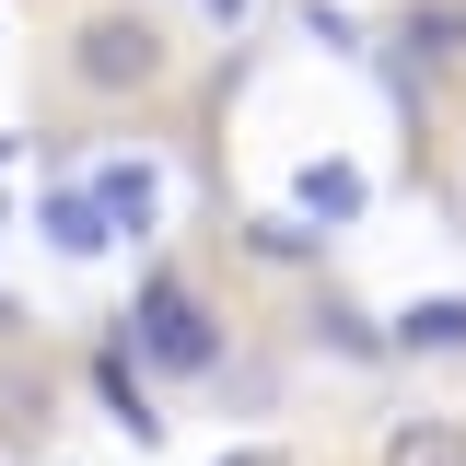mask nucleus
<instances>
[{
	"mask_svg": "<svg viewBox=\"0 0 466 466\" xmlns=\"http://www.w3.org/2000/svg\"><path fill=\"white\" fill-rule=\"evenodd\" d=\"M116 339L140 350L152 373H175V385L222 373V315L198 303V280H175V268H152V280L128 291V327H116Z\"/></svg>",
	"mask_w": 466,
	"mask_h": 466,
	"instance_id": "obj_1",
	"label": "nucleus"
},
{
	"mask_svg": "<svg viewBox=\"0 0 466 466\" xmlns=\"http://www.w3.org/2000/svg\"><path fill=\"white\" fill-rule=\"evenodd\" d=\"M70 82L82 94H152L164 82V24L152 12H82L70 24Z\"/></svg>",
	"mask_w": 466,
	"mask_h": 466,
	"instance_id": "obj_2",
	"label": "nucleus"
},
{
	"mask_svg": "<svg viewBox=\"0 0 466 466\" xmlns=\"http://www.w3.org/2000/svg\"><path fill=\"white\" fill-rule=\"evenodd\" d=\"M82 187H94L106 233H152V222H164V164H152V152H106Z\"/></svg>",
	"mask_w": 466,
	"mask_h": 466,
	"instance_id": "obj_3",
	"label": "nucleus"
},
{
	"mask_svg": "<svg viewBox=\"0 0 466 466\" xmlns=\"http://www.w3.org/2000/svg\"><path fill=\"white\" fill-rule=\"evenodd\" d=\"M94 397H106V420L128 431V443H164V408L140 397V350H128V339L94 350Z\"/></svg>",
	"mask_w": 466,
	"mask_h": 466,
	"instance_id": "obj_4",
	"label": "nucleus"
},
{
	"mask_svg": "<svg viewBox=\"0 0 466 466\" xmlns=\"http://www.w3.org/2000/svg\"><path fill=\"white\" fill-rule=\"evenodd\" d=\"M361 198H373V175H361V164H339V152H315V164L291 175V210H303L315 233H339L350 210H361Z\"/></svg>",
	"mask_w": 466,
	"mask_h": 466,
	"instance_id": "obj_5",
	"label": "nucleus"
},
{
	"mask_svg": "<svg viewBox=\"0 0 466 466\" xmlns=\"http://www.w3.org/2000/svg\"><path fill=\"white\" fill-rule=\"evenodd\" d=\"M397 58H408V70H455V58H466V0H420V12H397Z\"/></svg>",
	"mask_w": 466,
	"mask_h": 466,
	"instance_id": "obj_6",
	"label": "nucleus"
},
{
	"mask_svg": "<svg viewBox=\"0 0 466 466\" xmlns=\"http://www.w3.org/2000/svg\"><path fill=\"white\" fill-rule=\"evenodd\" d=\"M35 233H47L58 257H106V245H116L106 210H94V187H47V198H35Z\"/></svg>",
	"mask_w": 466,
	"mask_h": 466,
	"instance_id": "obj_7",
	"label": "nucleus"
},
{
	"mask_svg": "<svg viewBox=\"0 0 466 466\" xmlns=\"http://www.w3.org/2000/svg\"><path fill=\"white\" fill-rule=\"evenodd\" d=\"M385 350H420V361H431V350H466V303L455 291H443V303H408L397 327H385Z\"/></svg>",
	"mask_w": 466,
	"mask_h": 466,
	"instance_id": "obj_8",
	"label": "nucleus"
},
{
	"mask_svg": "<svg viewBox=\"0 0 466 466\" xmlns=\"http://www.w3.org/2000/svg\"><path fill=\"white\" fill-rule=\"evenodd\" d=\"M385 466H466V420H397Z\"/></svg>",
	"mask_w": 466,
	"mask_h": 466,
	"instance_id": "obj_9",
	"label": "nucleus"
},
{
	"mask_svg": "<svg viewBox=\"0 0 466 466\" xmlns=\"http://www.w3.org/2000/svg\"><path fill=\"white\" fill-rule=\"evenodd\" d=\"M303 35H315V47H339V58L373 47V35H361V12H339V0H303Z\"/></svg>",
	"mask_w": 466,
	"mask_h": 466,
	"instance_id": "obj_10",
	"label": "nucleus"
},
{
	"mask_svg": "<svg viewBox=\"0 0 466 466\" xmlns=\"http://www.w3.org/2000/svg\"><path fill=\"white\" fill-rule=\"evenodd\" d=\"M315 339H327V350H350V361H373V350H385V327H361L350 303H315Z\"/></svg>",
	"mask_w": 466,
	"mask_h": 466,
	"instance_id": "obj_11",
	"label": "nucleus"
},
{
	"mask_svg": "<svg viewBox=\"0 0 466 466\" xmlns=\"http://www.w3.org/2000/svg\"><path fill=\"white\" fill-rule=\"evenodd\" d=\"M0 327H24V303H12V291H0Z\"/></svg>",
	"mask_w": 466,
	"mask_h": 466,
	"instance_id": "obj_12",
	"label": "nucleus"
},
{
	"mask_svg": "<svg viewBox=\"0 0 466 466\" xmlns=\"http://www.w3.org/2000/svg\"><path fill=\"white\" fill-rule=\"evenodd\" d=\"M210 12H222V24H245V0H210Z\"/></svg>",
	"mask_w": 466,
	"mask_h": 466,
	"instance_id": "obj_13",
	"label": "nucleus"
},
{
	"mask_svg": "<svg viewBox=\"0 0 466 466\" xmlns=\"http://www.w3.org/2000/svg\"><path fill=\"white\" fill-rule=\"evenodd\" d=\"M222 466H280V455H222Z\"/></svg>",
	"mask_w": 466,
	"mask_h": 466,
	"instance_id": "obj_14",
	"label": "nucleus"
}]
</instances>
